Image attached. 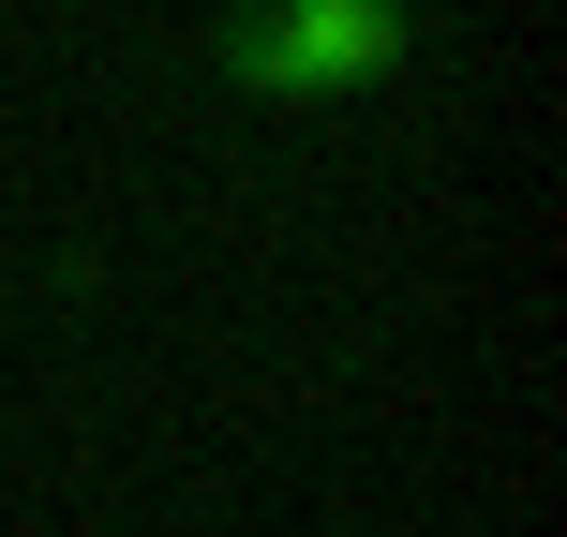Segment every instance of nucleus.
I'll list each match as a JSON object with an SVG mask.
<instances>
[{
    "label": "nucleus",
    "mask_w": 567,
    "mask_h": 537,
    "mask_svg": "<svg viewBox=\"0 0 567 537\" xmlns=\"http://www.w3.org/2000/svg\"><path fill=\"white\" fill-rule=\"evenodd\" d=\"M225 60L269 105H343V90L403 75V16L389 0H255V16L225 30Z\"/></svg>",
    "instance_id": "obj_1"
}]
</instances>
